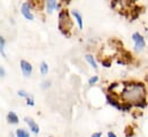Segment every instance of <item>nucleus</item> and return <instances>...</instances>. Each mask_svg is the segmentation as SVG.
<instances>
[{
    "label": "nucleus",
    "mask_w": 148,
    "mask_h": 137,
    "mask_svg": "<svg viewBox=\"0 0 148 137\" xmlns=\"http://www.w3.org/2000/svg\"><path fill=\"white\" fill-rule=\"evenodd\" d=\"M46 5H47V10H48V13H52V12L58 7V2L54 1V0H48Z\"/></svg>",
    "instance_id": "nucleus-9"
},
{
    "label": "nucleus",
    "mask_w": 148,
    "mask_h": 137,
    "mask_svg": "<svg viewBox=\"0 0 148 137\" xmlns=\"http://www.w3.org/2000/svg\"><path fill=\"white\" fill-rule=\"evenodd\" d=\"M86 60H87V62L93 67L94 69H98V66H97V62H95V60H94V58H93V55H91V54H87L86 57Z\"/></svg>",
    "instance_id": "nucleus-10"
},
{
    "label": "nucleus",
    "mask_w": 148,
    "mask_h": 137,
    "mask_svg": "<svg viewBox=\"0 0 148 137\" xmlns=\"http://www.w3.org/2000/svg\"><path fill=\"white\" fill-rule=\"evenodd\" d=\"M27 102H28V105H30V106H34V105H35V102H34V99H32V98H31V97H28V98H27Z\"/></svg>",
    "instance_id": "nucleus-16"
},
{
    "label": "nucleus",
    "mask_w": 148,
    "mask_h": 137,
    "mask_svg": "<svg viewBox=\"0 0 148 137\" xmlns=\"http://www.w3.org/2000/svg\"><path fill=\"white\" fill-rule=\"evenodd\" d=\"M122 98L126 102V103H136L138 105L139 103L145 102V88L143 84H132L130 86H127L123 93H122Z\"/></svg>",
    "instance_id": "nucleus-1"
},
{
    "label": "nucleus",
    "mask_w": 148,
    "mask_h": 137,
    "mask_svg": "<svg viewBox=\"0 0 148 137\" xmlns=\"http://www.w3.org/2000/svg\"><path fill=\"white\" fill-rule=\"evenodd\" d=\"M7 120H8L9 123H13V125H16V123L18 122V118H17V115H16L14 112H9V113H8Z\"/></svg>",
    "instance_id": "nucleus-7"
},
{
    "label": "nucleus",
    "mask_w": 148,
    "mask_h": 137,
    "mask_svg": "<svg viewBox=\"0 0 148 137\" xmlns=\"http://www.w3.org/2000/svg\"><path fill=\"white\" fill-rule=\"evenodd\" d=\"M5 75H6V71H5V69L2 68L1 66H0V77H5Z\"/></svg>",
    "instance_id": "nucleus-19"
},
{
    "label": "nucleus",
    "mask_w": 148,
    "mask_h": 137,
    "mask_svg": "<svg viewBox=\"0 0 148 137\" xmlns=\"http://www.w3.org/2000/svg\"><path fill=\"white\" fill-rule=\"evenodd\" d=\"M73 14H74L75 19L77 20V23H78V26H79V29H83V19H82V15H80V13L78 12V10H73Z\"/></svg>",
    "instance_id": "nucleus-8"
},
{
    "label": "nucleus",
    "mask_w": 148,
    "mask_h": 137,
    "mask_svg": "<svg viewBox=\"0 0 148 137\" xmlns=\"http://www.w3.org/2000/svg\"><path fill=\"white\" fill-rule=\"evenodd\" d=\"M16 137H29V134L23 129H17L16 130Z\"/></svg>",
    "instance_id": "nucleus-13"
},
{
    "label": "nucleus",
    "mask_w": 148,
    "mask_h": 137,
    "mask_svg": "<svg viewBox=\"0 0 148 137\" xmlns=\"http://www.w3.org/2000/svg\"><path fill=\"white\" fill-rule=\"evenodd\" d=\"M40 73L42 75H46L48 73V65L46 62H41V65H40Z\"/></svg>",
    "instance_id": "nucleus-12"
},
{
    "label": "nucleus",
    "mask_w": 148,
    "mask_h": 137,
    "mask_svg": "<svg viewBox=\"0 0 148 137\" xmlns=\"http://www.w3.org/2000/svg\"><path fill=\"white\" fill-rule=\"evenodd\" d=\"M92 137H101V133H95V134H92Z\"/></svg>",
    "instance_id": "nucleus-20"
},
{
    "label": "nucleus",
    "mask_w": 148,
    "mask_h": 137,
    "mask_svg": "<svg viewBox=\"0 0 148 137\" xmlns=\"http://www.w3.org/2000/svg\"><path fill=\"white\" fill-rule=\"evenodd\" d=\"M25 121H27V123L29 125V127H30V129L32 130V133H35V134H38V133H39V127H38V125L32 120V119L27 118Z\"/></svg>",
    "instance_id": "nucleus-6"
},
{
    "label": "nucleus",
    "mask_w": 148,
    "mask_h": 137,
    "mask_svg": "<svg viewBox=\"0 0 148 137\" xmlns=\"http://www.w3.org/2000/svg\"><path fill=\"white\" fill-rule=\"evenodd\" d=\"M10 137H14V136H13V135H10Z\"/></svg>",
    "instance_id": "nucleus-22"
},
{
    "label": "nucleus",
    "mask_w": 148,
    "mask_h": 137,
    "mask_svg": "<svg viewBox=\"0 0 148 137\" xmlns=\"http://www.w3.org/2000/svg\"><path fill=\"white\" fill-rule=\"evenodd\" d=\"M0 52H1V54H2L3 58H7L6 57V53H5V39L1 36H0Z\"/></svg>",
    "instance_id": "nucleus-11"
},
{
    "label": "nucleus",
    "mask_w": 148,
    "mask_h": 137,
    "mask_svg": "<svg viewBox=\"0 0 148 137\" xmlns=\"http://www.w3.org/2000/svg\"><path fill=\"white\" fill-rule=\"evenodd\" d=\"M73 27V22L69 17V14L67 10H62L59 15V28L63 35H67L69 37V30Z\"/></svg>",
    "instance_id": "nucleus-2"
},
{
    "label": "nucleus",
    "mask_w": 148,
    "mask_h": 137,
    "mask_svg": "<svg viewBox=\"0 0 148 137\" xmlns=\"http://www.w3.org/2000/svg\"><path fill=\"white\" fill-rule=\"evenodd\" d=\"M20 65H21V69H22V73L24 74V76H30L31 75V73H32V66L28 61L22 60Z\"/></svg>",
    "instance_id": "nucleus-5"
},
{
    "label": "nucleus",
    "mask_w": 148,
    "mask_h": 137,
    "mask_svg": "<svg viewBox=\"0 0 148 137\" xmlns=\"http://www.w3.org/2000/svg\"><path fill=\"white\" fill-rule=\"evenodd\" d=\"M21 12H22L23 16H24L27 20H30V21L34 20V15H32V13H31V6H30L29 2H24V3L22 5Z\"/></svg>",
    "instance_id": "nucleus-3"
},
{
    "label": "nucleus",
    "mask_w": 148,
    "mask_h": 137,
    "mask_svg": "<svg viewBox=\"0 0 148 137\" xmlns=\"http://www.w3.org/2000/svg\"><path fill=\"white\" fill-rule=\"evenodd\" d=\"M132 39L134 40V43H136V47H137V48H144V47H145V45H146V44H145V39H144V37L139 34V33L133 34Z\"/></svg>",
    "instance_id": "nucleus-4"
},
{
    "label": "nucleus",
    "mask_w": 148,
    "mask_h": 137,
    "mask_svg": "<svg viewBox=\"0 0 148 137\" xmlns=\"http://www.w3.org/2000/svg\"><path fill=\"white\" fill-rule=\"evenodd\" d=\"M49 85H51L49 82H42V83H41V88H42V89H46V88H48Z\"/></svg>",
    "instance_id": "nucleus-18"
},
{
    "label": "nucleus",
    "mask_w": 148,
    "mask_h": 137,
    "mask_svg": "<svg viewBox=\"0 0 148 137\" xmlns=\"http://www.w3.org/2000/svg\"><path fill=\"white\" fill-rule=\"evenodd\" d=\"M102 66H105V67H110L111 66L110 61H108V60H103V61H102Z\"/></svg>",
    "instance_id": "nucleus-17"
},
{
    "label": "nucleus",
    "mask_w": 148,
    "mask_h": 137,
    "mask_svg": "<svg viewBox=\"0 0 148 137\" xmlns=\"http://www.w3.org/2000/svg\"><path fill=\"white\" fill-rule=\"evenodd\" d=\"M17 93H18V96H21V97H25V98H28V97H29V95H28L25 91H23V90H20Z\"/></svg>",
    "instance_id": "nucleus-15"
},
{
    "label": "nucleus",
    "mask_w": 148,
    "mask_h": 137,
    "mask_svg": "<svg viewBox=\"0 0 148 137\" xmlns=\"http://www.w3.org/2000/svg\"><path fill=\"white\" fill-rule=\"evenodd\" d=\"M108 137H116V135H115L114 133H111V131H109V133H108Z\"/></svg>",
    "instance_id": "nucleus-21"
},
{
    "label": "nucleus",
    "mask_w": 148,
    "mask_h": 137,
    "mask_svg": "<svg viewBox=\"0 0 148 137\" xmlns=\"http://www.w3.org/2000/svg\"><path fill=\"white\" fill-rule=\"evenodd\" d=\"M98 80H99V78H98V76L91 77V78H90V81H88V84H90V85H92V84H94L95 82H98Z\"/></svg>",
    "instance_id": "nucleus-14"
}]
</instances>
